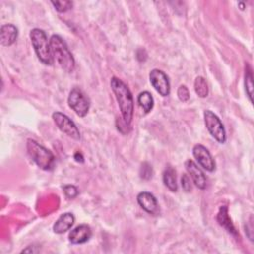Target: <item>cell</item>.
Masks as SVG:
<instances>
[{
  "instance_id": "obj_2",
  "label": "cell",
  "mask_w": 254,
  "mask_h": 254,
  "mask_svg": "<svg viewBox=\"0 0 254 254\" xmlns=\"http://www.w3.org/2000/svg\"><path fill=\"white\" fill-rule=\"evenodd\" d=\"M50 45L54 60L56 59L64 71L72 72L75 68V61L63 38L59 35H53L50 38Z\"/></svg>"
},
{
  "instance_id": "obj_4",
  "label": "cell",
  "mask_w": 254,
  "mask_h": 254,
  "mask_svg": "<svg viewBox=\"0 0 254 254\" xmlns=\"http://www.w3.org/2000/svg\"><path fill=\"white\" fill-rule=\"evenodd\" d=\"M27 151L29 156L39 168L45 171H50L53 169L55 157L50 150L39 144L37 141L29 139L27 141Z\"/></svg>"
},
{
  "instance_id": "obj_21",
  "label": "cell",
  "mask_w": 254,
  "mask_h": 254,
  "mask_svg": "<svg viewBox=\"0 0 254 254\" xmlns=\"http://www.w3.org/2000/svg\"><path fill=\"white\" fill-rule=\"evenodd\" d=\"M152 175H153L152 167L148 163H143L141 166V169H140L141 178L145 179V180H149L152 178Z\"/></svg>"
},
{
  "instance_id": "obj_7",
  "label": "cell",
  "mask_w": 254,
  "mask_h": 254,
  "mask_svg": "<svg viewBox=\"0 0 254 254\" xmlns=\"http://www.w3.org/2000/svg\"><path fill=\"white\" fill-rule=\"evenodd\" d=\"M56 125L59 127V129L64 132L65 135L68 137L74 139V140H79L80 139V132L75 125V123L65 114L56 111L52 115Z\"/></svg>"
},
{
  "instance_id": "obj_11",
  "label": "cell",
  "mask_w": 254,
  "mask_h": 254,
  "mask_svg": "<svg viewBox=\"0 0 254 254\" xmlns=\"http://www.w3.org/2000/svg\"><path fill=\"white\" fill-rule=\"evenodd\" d=\"M92 235L91 228L87 224H80L74 227L68 234V239L72 244H82L87 242Z\"/></svg>"
},
{
  "instance_id": "obj_22",
  "label": "cell",
  "mask_w": 254,
  "mask_h": 254,
  "mask_svg": "<svg viewBox=\"0 0 254 254\" xmlns=\"http://www.w3.org/2000/svg\"><path fill=\"white\" fill-rule=\"evenodd\" d=\"M64 194L67 198L69 199H72L74 198L75 196H77L78 194V190L75 186L73 185H66L64 187Z\"/></svg>"
},
{
  "instance_id": "obj_15",
  "label": "cell",
  "mask_w": 254,
  "mask_h": 254,
  "mask_svg": "<svg viewBox=\"0 0 254 254\" xmlns=\"http://www.w3.org/2000/svg\"><path fill=\"white\" fill-rule=\"evenodd\" d=\"M217 221L221 226L226 228V230L228 232H230L233 235H237V231L235 230V228H234V226L231 222V219L229 218L227 206L223 205L219 208V211H218V214H217Z\"/></svg>"
},
{
  "instance_id": "obj_5",
  "label": "cell",
  "mask_w": 254,
  "mask_h": 254,
  "mask_svg": "<svg viewBox=\"0 0 254 254\" xmlns=\"http://www.w3.org/2000/svg\"><path fill=\"white\" fill-rule=\"evenodd\" d=\"M203 117H204V124L206 126V129L210 133V135L218 143L220 144L225 143L226 132L219 117L210 110H205L203 112Z\"/></svg>"
},
{
  "instance_id": "obj_18",
  "label": "cell",
  "mask_w": 254,
  "mask_h": 254,
  "mask_svg": "<svg viewBox=\"0 0 254 254\" xmlns=\"http://www.w3.org/2000/svg\"><path fill=\"white\" fill-rule=\"evenodd\" d=\"M244 83H245V90H246V94L250 100V102H252V96H253V75H252V70L250 68L249 65L245 66V77H244Z\"/></svg>"
},
{
  "instance_id": "obj_10",
  "label": "cell",
  "mask_w": 254,
  "mask_h": 254,
  "mask_svg": "<svg viewBox=\"0 0 254 254\" xmlns=\"http://www.w3.org/2000/svg\"><path fill=\"white\" fill-rule=\"evenodd\" d=\"M186 169L190 176L193 184L200 190H204L206 188V178L204 173L200 170V168L191 160H188L185 163Z\"/></svg>"
},
{
  "instance_id": "obj_25",
  "label": "cell",
  "mask_w": 254,
  "mask_h": 254,
  "mask_svg": "<svg viewBox=\"0 0 254 254\" xmlns=\"http://www.w3.org/2000/svg\"><path fill=\"white\" fill-rule=\"evenodd\" d=\"M74 159H75L76 162H80V163L83 162V157H82V155L80 153H76L74 155Z\"/></svg>"
},
{
  "instance_id": "obj_13",
  "label": "cell",
  "mask_w": 254,
  "mask_h": 254,
  "mask_svg": "<svg viewBox=\"0 0 254 254\" xmlns=\"http://www.w3.org/2000/svg\"><path fill=\"white\" fill-rule=\"evenodd\" d=\"M18 38V29L12 24H5L0 29V42L2 46L9 47L13 45Z\"/></svg>"
},
{
  "instance_id": "obj_1",
  "label": "cell",
  "mask_w": 254,
  "mask_h": 254,
  "mask_svg": "<svg viewBox=\"0 0 254 254\" xmlns=\"http://www.w3.org/2000/svg\"><path fill=\"white\" fill-rule=\"evenodd\" d=\"M110 86L118 102L122 119L130 125L134 113V100L129 87L116 76L111 78Z\"/></svg>"
},
{
  "instance_id": "obj_16",
  "label": "cell",
  "mask_w": 254,
  "mask_h": 254,
  "mask_svg": "<svg viewBox=\"0 0 254 254\" xmlns=\"http://www.w3.org/2000/svg\"><path fill=\"white\" fill-rule=\"evenodd\" d=\"M163 182H164V185L171 191H177L178 190V185H177V180H176V172L171 166L166 168V170L164 171V173H163Z\"/></svg>"
},
{
  "instance_id": "obj_17",
  "label": "cell",
  "mask_w": 254,
  "mask_h": 254,
  "mask_svg": "<svg viewBox=\"0 0 254 254\" xmlns=\"http://www.w3.org/2000/svg\"><path fill=\"white\" fill-rule=\"evenodd\" d=\"M138 103L145 113H149L154 106V98L151 92L143 91L138 95Z\"/></svg>"
},
{
  "instance_id": "obj_23",
  "label": "cell",
  "mask_w": 254,
  "mask_h": 254,
  "mask_svg": "<svg viewBox=\"0 0 254 254\" xmlns=\"http://www.w3.org/2000/svg\"><path fill=\"white\" fill-rule=\"evenodd\" d=\"M177 94H178L179 99H180L181 101H183V102L188 101L189 98H190V92H189V89L187 88L186 85H181V86L178 88Z\"/></svg>"
},
{
  "instance_id": "obj_20",
  "label": "cell",
  "mask_w": 254,
  "mask_h": 254,
  "mask_svg": "<svg viewBox=\"0 0 254 254\" xmlns=\"http://www.w3.org/2000/svg\"><path fill=\"white\" fill-rule=\"evenodd\" d=\"M51 3L55 7V9L60 13H64L72 7L71 1H52Z\"/></svg>"
},
{
  "instance_id": "obj_8",
  "label": "cell",
  "mask_w": 254,
  "mask_h": 254,
  "mask_svg": "<svg viewBox=\"0 0 254 254\" xmlns=\"http://www.w3.org/2000/svg\"><path fill=\"white\" fill-rule=\"evenodd\" d=\"M149 78L152 86L156 89V91L160 95L168 96L170 94L171 85H170L169 77L164 71L158 68H154L151 70L149 74Z\"/></svg>"
},
{
  "instance_id": "obj_19",
  "label": "cell",
  "mask_w": 254,
  "mask_h": 254,
  "mask_svg": "<svg viewBox=\"0 0 254 254\" xmlns=\"http://www.w3.org/2000/svg\"><path fill=\"white\" fill-rule=\"evenodd\" d=\"M194 90L195 93L201 97L204 98L208 94V86L206 83V80L202 76H197L194 80Z\"/></svg>"
},
{
  "instance_id": "obj_3",
  "label": "cell",
  "mask_w": 254,
  "mask_h": 254,
  "mask_svg": "<svg viewBox=\"0 0 254 254\" xmlns=\"http://www.w3.org/2000/svg\"><path fill=\"white\" fill-rule=\"evenodd\" d=\"M30 39L38 59L44 64L52 65L54 64V57L51 50L50 40H48L46 33L39 28H35L30 32Z\"/></svg>"
},
{
  "instance_id": "obj_9",
  "label": "cell",
  "mask_w": 254,
  "mask_h": 254,
  "mask_svg": "<svg viewBox=\"0 0 254 254\" xmlns=\"http://www.w3.org/2000/svg\"><path fill=\"white\" fill-rule=\"evenodd\" d=\"M193 157L195 158L197 164L208 172H213L215 169V162L212 159L209 151L202 145L196 144L192 149Z\"/></svg>"
},
{
  "instance_id": "obj_6",
  "label": "cell",
  "mask_w": 254,
  "mask_h": 254,
  "mask_svg": "<svg viewBox=\"0 0 254 254\" xmlns=\"http://www.w3.org/2000/svg\"><path fill=\"white\" fill-rule=\"evenodd\" d=\"M67 102L69 107L79 117H84L89 110V106H90L89 99L83 93V91L77 87H74L70 90L68 94Z\"/></svg>"
},
{
  "instance_id": "obj_12",
  "label": "cell",
  "mask_w": 254,
  "mask_h": 254,
  "mask_svg": "<svg viewBox=\"0 0 254 254\" xmlns=\"http://www.w3.org/2000/svg\"><path fill=\"white\" fill-rule=\"evenodd\" d=\"M139 205L148 213L155 214L158 211V201L154 194L148 191H142L137 195Z\"/></svg>"
},
{
  "instance_id": "obj_24",
  "label": "cell",
  "mask_w": 254,
  "mask_h": 254,
  "mask_svg": "<svg viewBox=\"0 0 254 254\" xmlns=\"http://www.w3.org/2000/svg\"><path fill=\"white\" fill-rule=\"evenodd\" d=\"M181 183H182V187H183L185 191H190L191 190V184H190V180L188 175L184 174L182 176Z\"/></svg>"
},
{
  "instance_id": "obj_14",
  "label": "cell",
  "mask_w": 254,
  "mask_h": 254,
  "mask_svg": "<svg viewBox=\"0 0 254 254\" xmlns=\"http://www.w3.org/2000/svg\"><path fill=\"white\" fill-rule=\"evenodd\" d=\"M74 223V216L70 212H65L62 214L55 222L53 226V230L55 233L62 234L67 231Z\"/></svg>"
}]
</instances>
